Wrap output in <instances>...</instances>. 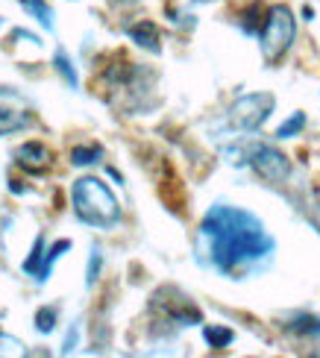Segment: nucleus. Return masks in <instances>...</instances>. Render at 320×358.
I'll list each match as a JSON object with an SVG mask.
<instances>
[{
	"label": "nucleus",
	"instance_id": "13",
	"mask_svg": "<svg viewBox=\"0 0 320 358\" xmlns=\"http://www.w3.org/2000/svg\"><path fill=\"white\" fill-rule=\"evenodd\" d=\"M103 159V147L100 144H77L71 150V165L74 168H88V165H97Z\"/></svg>",
	"mask_w": 320,
	"mask_h": 358
},
{
	"label": "nucleus",
	"instance_id": "20",
	"mask_svg": "<svg viewBox=\"0 0 320 358\" xmlns=\"http://www.w3.org/2000/svg\"><path fill=\"white\" fill-rule=\"evenodd\" d=\"M258 15H262V6H258V3H253V6L247 9V15H244V21H241L244 33H256V27H258V24H265L262 18H258ZM258 29H262V27H258Z\"/></svg>",
	"mask_w": 320,
	"mask_h": 358
},
{
	"label": "nucleus",
	"instance_id": "3",
	"mask_svg": "<svg viewBox=\"0 0 320 358\" xmlns=\"http://www.w3.org/2000/svg\"><path fill=\"white\" fill-rule=\"evenodd\" d=\"M297 38V18L291 6L285 3H273L265 12V24L258 29V48L267 65H277L279 59L291 50V44Z\"/></svg>",
	"mask_w": 320,
	"mask_h": 358
},
{
	"label": "nucleus",
	"instance_id": "8",
	"mask_svg": "<svg viewBox=\"0 0 320 358\" xmlns=\"http://www.w3.org/2000/svg\"><path fill=\"white\" fill-rule=\"evenodd\" d=\"M15 165H18L21 171H27V173H33V176H41V173L50 171L53 153H50L48 144H41V141H27V144H21L18 150H15Z\"/></svg>",
	"mask_w": 320,
	"mask_h": 358
},
{
	"label": "nucleus",
	"instance_id": "4",
	"mask_svg": "<svg viewBox=\"0 0 320 358\" xmlns=\"http://www.w3.org/2000/svg\"><path fill=\"white\" fill-rule=\"evenodd\" d=\"M150 315L156 317V323H165L171 329H186V326L203 323V311L191 303V296H186L174 285H165L150 296Z\"/></svg>",
	"mask_w": 320,
	"mask_h": 358
},
{
	"label": "nucleus",
	"instance_id": "18",
	"mask_svg": "<svg viewBox=\"0 0 320 358\" xmlns=\"http://www.w3.org/2000/svg\"><path fill=\"white\" fill-rule=\"evenodd\" d=\"M27 352H29V350L24 347V341H21V338L0 332V355H4V358H24Z\"/></svg>",
	"mask_w": 320,
	"mask_h": 358
},
{
	"label": "nucleus",
	"instance_id": "15",
	"mask_svg": "<svg viewBox=\"0 0 320 358\" xmlns=\"http://www.w3.org/2000/svg\"><path fill=\"white\" fill-rule=\"evenodd\" d=\"M53 71L59 73V77L65 80V85H71V88H77V71H74V65H71V59H68V53L59 48L56 53H53Z\"/></svg>",
	"mask_w": 320,
	"mask_h": 358
},
{
	"label": "nucleus",
	"instance_id": "2",
	"mask_svg": "<svg viewBox=\"0 0 320 358\" xmlns=\"http://www.w3.org/2000/svg\"><path fill=\"white\" fill-rule=\"evenodd\" d=\"M74 215L95 229H112L120 223V203L112 188L97 176H83L71 188Z\"/></svg>",
	"mask_w": 320,
	"mask_h": 358
},
{
	"label": "nucleus",
	"instance_id": "10",
	"mask_svg": "<svg viewBox=\"0 0 320 358\" xmlns=\"http://www.w3.org/2000/svg\"><path fill=\"white\" fill-rule=\"evenodd\" d=\"M282 326L285 332H291L302 341H320V317L312 315V311H294Z\"/></svg>",
	"mask_w": 320,
	"mask_h": 358
},
{
	"label": "nucleus",
	"instance_id": "23",
	"mask_svg": "<svg viewBox=\"0 0 320 358\" xmlns=\"http://www.w3.org/2000/svg\"><path fill=\"white\" fill-rule=\"evenodd\" d=\"M194 3H215V0H194Z\"/></svg>",
	"mask_w": 320,
	"mask_h": 358
},
{
	"label": "nucleus",
	"instance_id": "5",
	"mask_svg": "<svg viewBox=\"0 0 320 358\" xmlns=\"http://www.w3.org/2000/svg\"><path fill=\"white\" fill-rule=\"evenodd\" d=\"M277 109V97L270 92H253V94H241L230 112H226V121L235 132H256L262 129V124Z\"/></svg>",
	"mask_w": 320,
	"mask_h": 358
},
{
	"label": "nucleus",
	"instance_id": "9",
	"mask_svg": "<svg viewBox=\"0 0 320 358\" xmlns=\"http://www.w3.org/2000/svg\"><path fill=\"white\" fill-rule=\"evenodd\" d=\"M127 36H130V41L139 44V48H144L150 53H162V33L153 21L141 18V21L127 24Z\"/></svg>",
	"mask_w": 320,
	"mask_h": 358
},
{
	"label": "nucleus",
	"instance_id": "17",
	"mask_svg": "<svg viewBox=\"0 0 320 358\" xmlns=\"http://www.w3.org/2000/svg\"><path fill=\"white\" fill-rule=\"evenodd\" d=\"M56 317H59V311L56 306H41L36 311V332L39 335H50L56 329Z\"/></svg>",
	"mask_w": 320,
	"mask_h": 358
},
{
	"label": "nucleus",
	"instance_id": "16",
	"mask_svg": "<svg viewBox=\"0 0 320 358\" xmlns=\"http://www.w3.org/2000/svg\"><path fill=\"white\" fill-rule=\"evenodd\" d=\"M302 129H306V112H294L291 117H288V121H282V124H279L277 138H279V141L294 138V136H300Z\"/></svg>",
	"mask_w": 320,
	"mask_h": 358
},
{
	"label": "nucleus",
	"instance_id": "19",
	"mask_svg": "<svg viewBox=\"0 0 320 358\" xmlns=\"http://www.w3.org/2000/svg\"><path fill=\"white\" fill-rule=\"evenodd\" d=\"M100 271H103V252L95 244L91 247V256H88V267H85V288H95V282L100 279Z\"/></svg>",
	"mask_w": 320,
	"mask_h": 358
},
{
	"label": "nucleus",
	"instance_id": "7",
	"mask_svg": "<svg viewBox=\"0 0 320 358\" xmlns=\"http://www.w3.org/2000/svg\"><path fill=\"white\" fill-rule=\"evenodd\" d=\"M29 124V103L15 88H0V136L21 132Z\"/></svg>",
	"mask_w": 320,
	"mask_h": 358
},
{
	"label": "nucleus",
	"instance_id": "22",
	"mask_svg": "<svg viewBox=\"0 0 320 358\" xmlns=\"http://www.w3.org/2000/svg\"><path fill=\"white\" fill-rule=\"evenodd\" d=\"M115 3H120V6H132V3H139V0H115Z\"/></svg>",
	"mask_w": 320,
	"mask_h": 358
},
{
	"label": "nucleus",
	"instance_id": "6",
	"mask_svg": "<svg viewBox=\"0 0 320 358\" xmlns=\"http://www.w3.org/2000/svg\"><path fill=\"white\" fill-rule=\"evenodd\" d=\"M247 165L270 185H279L291 176V162L282 150H277L273 144H253L247 153Z\"/></svg>",
	"mask_w": 320,
	"mask_h": 358
},
{
	"label": "nucleus",
	"instance_id": "1",
	"mask_svg": "<svg viewBox=\"0 0 320 358\" xmlns=\"http://www.w3.org/2000/svg\"><path fill=\"white\" fill-rule=\"evenodd\" d=\"M194 256L203 267L226 279H244L270 264L277 241L247 208L215 203L203 215L194 238Z\"/></svg>",
	"mask_w": 320,
	"mask_h": 358
},
{
	"label": "nucleus",
	"instance_id": "12",
	"mask_svg": "<svg viewBox=\"0 0 320 358\" xmlns=\"http://www.w3.org/2000/svg\"><path fill=\"white\" fill-rule=\"evenodd\" d=\"M68 250H71V241H68V238H59V241H56L53 247H48V250H44L41 271H39L36 282H48V279H50V273H53V264H56V259H59V256H65Z\"/></svg>",
	"mask_w": 320,
	"mask_h": 358
},
{
	"label": "nucleus",
	"instance_id": "14",
	"mask_svg": "<svg viewBox=\"0 0 320 358\" xmlns=\"http://www.w3.org/2000/svg\"><path fill=\"white\" fill-rule=\"evenodd\" d=\"M203 338H206V344L211 350H226V347H232V341H235V332L230 329V326H203Z\"/></svg>",
	"mask_w": 320,
	"mask_h": 358
},
{
	"label": "nucleus",
	"instance_id": "11",
	"mask_svg": "<svg viewBox=\"0 0 320 358\" xmlns=\"http://www.w3.org/2000/svg\"><path fill=\"white\" fill-rule=\"evenodd\" d=\"M21 9L29 15V18H36L39 27L44 29H53V6L48 0H18Z\"/></svg>",
	"mask_w": 320,
	"mask_h": 358
},
{
	"label": "nucleus",
	"instance_id": "21",
	"mask_svg": "<svg viewBox=\"0 0 320 358\" xmlns=\"http://www.w3.org/2000/svg\"><path fill=\"white\" fill-rule=\"evenodd\" d=\"M77 338H80V329H77V326H71V332H68L65 344H62V355H71L74 350H77Z\"/></svg>",
	"mask_w": 320,
	"mask_h": 358
}]
</instances>
